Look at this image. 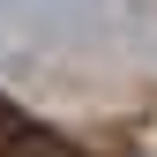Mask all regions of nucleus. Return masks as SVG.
<instances>
[{
	"instance_id": "1",
	"label": "nucleus",
	"mask_w": 157,
	"mask_h": 157,
	"mask_svg": "<svg viewBox=\"0 0 157 157\" xmlns=\"http://www.w3.org/2000/svg\"><path fill=\"white\" fill-rule=\"evenodd\" d=\"M0 157H82V150H67L60 135H45V127H30V120H15L8 135H0Z\"/></svg>"
}]
</instances>
